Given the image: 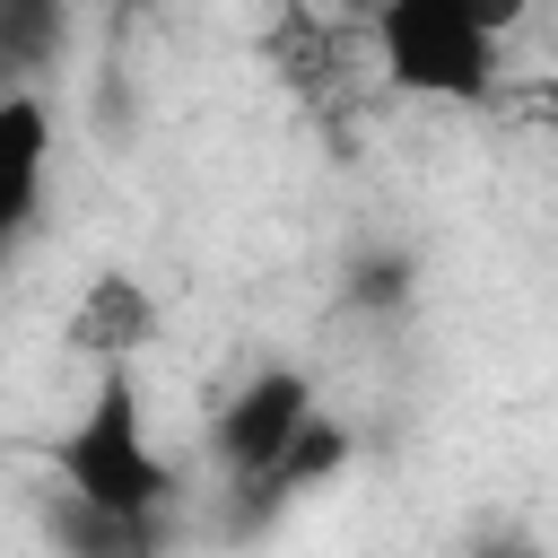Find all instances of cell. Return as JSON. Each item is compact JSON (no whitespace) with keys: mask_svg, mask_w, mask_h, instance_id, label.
I'll list each match as a JSON object with an SVG mask.
<instances>
[{"mask_svg":"<svg viewBox=\"0 0 558 558\" xmlns=\"http://www.w3.org/2000/svg\"><path fill=\"white\" fill-rule=\"evenodd\" d=\"M52 471H61V497L87 506V514H113V523H157L166 497H174V462L157 453L148 436V410H140V375L113 366L96 375L87 410L61 427L52 445Z\"/></svg>","mask_w":558,"mask_h":558,"instance_id":"1","label":"cell"},{"mask_svg":"<svg viewBox=\"0 0 558 558\" xmlns=\"http://www.w3.org/2000/svg\"><path fill=\"white\" fill-rule=\"evenodd\" d=\"M366 35H375V61H384L392 87L436 96V105H488L506 9H480V0H392V9L366 17Z\"/></svg>","mask_w":558,"mask_h":558,"instance_id":"2","label":"cell"},{"mask_svg":"<svg viewBox=\"0 0 558 558\" xmlns=\"http://www.w3.org/2000/svg\"><path fill=\"white\" fill-rule=\"evenodd\" d=\"M314 418H323V410H314V384H305L296 366H262V375L218 410V462L235 471V488H244V480H270Z\"/></svg>","mask_w":558,"mask_h":558,"instance_id":"3","label":"cell"},{"mask_svg":"<svg viewBox=\"0 0 558 558\" xmlns=\"http://www.w3.org/2000/svg\"><path fill=\"white\" fill-rule=\"evenodd\" d=\"M148 331H157V305H148V288H140V279H122V270L87 279V296L70 305V349H78V357H96L105 375H113V366H131V357L148 349Z\"/></svg>","mask_w":558,"mask_h":558,"instance_id":"4","label":"cell"},{"mask_svg":"<svg viewBox=\"0 0 558 558\" xmlns=\"http://www.w3.org/2000/svg\"><path fill=\"white\" fill-rule=\"evenodd\" d=\"M44 157H52V113L44 96H9L0 105V227H35V192H44Z\"/></svg>","mask_w":558,"mask_h":558,"instance_id":"5","label":"cell"},{"mask_svg":"<svg viewBox=\"0 0 558 558\" xmlns=\"http://www.w3.org/2000/svg\"><path fill=\"white\" fill-rule=\"evenodd\" d=\"M340 462H349V427H340V418H314V427H305V436L288 445V462H279L270 480H244V488H235V506H244V523H262L270 506H288V497H305V488H314V480H331Z\"/></svg>","mask_w":558,"mask_h":558,"instance_id":"6","label":"cell"},{"mask_svg":"<svg viewBox=\"0 0 558 558\" xmlns=\"http://www.w3.org/2000/svg\"><path fill=\"white\" fill-rule=\"evenodd\" d=\"M349 296H357V305H401V296H410V262H366Z\"/></svg>","mask_w":558,"mask_h":558,"instance_id":"7","label":"cell"},{"mask_svg":"<svg viewBox=\"0 0 558 558\" xmlns=\"http://www.w3.org/2000/svg\"><path fill=\"white\" fill-rule=\"evenodd\" d=\"M480 558H541V549H532V541H488Z\"/></svg>","mask_w":558,"mask_h":558,"instance_id":"8","label":"cell"},{"mask_svg":"<svg viewBox=\"0 0 558 558\" xmlns=\"http://www.w3.org/2000/svg\"><path fill=\"white\" fill-rule=\"evenodd\" d=\"M549 113H558V78H549Z\"/></svg>","mask_w":558,"mask_h":558,"instance_id":"9","label":"cell"}]
</instances>
